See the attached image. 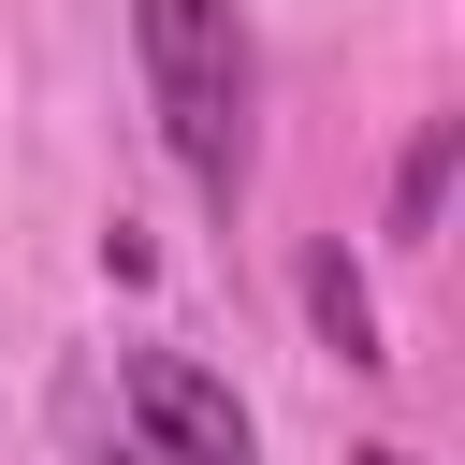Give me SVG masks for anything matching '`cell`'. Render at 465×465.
Returning a JSON list of instances; mask_svg holds the SVG:
<instances>
[{
  "label": "cell",
  "mask_w": 465,
  "mask_h": 465,
  "mask_svg": "<svg viewBox=\"0 0 465 465\" xmlns=\"http://www.w3.org/2000/svg\"><path fill=\"white\" fill-rule=\"evenodd\" d=\"M131 58H145V116H160L189 203L232 218L247 174H262V44H247V15L232 0H131Z\"/></svg>",
  "instance_id": "1"
},
{
  "label": "cell",
  "mask_w": 465,
  "mask_h": 465,
  "mask_svg": "<svg viewBox=\"0 0 465 465\" xmlns=\"http://www.w3.org/2000/svg\"><path fill=\"white\" fill-rule=\"evenodd\" d=\"M116 407H131V436H145L160 465H262L247 392H232L218 363H189V349H116Z\"/></svg>",
  "instance_id": "2"
},
{
  "label": "cell",
  "mask_w": 465,
  "mask_h": 465,
  "mask_svg": "<svg viewBox=\"0 0 465 465\" xmlns=\"http://www.w3.org/2000/svg\"><path fill=\"white\" fill-rule=\"evenodd\" d=\"M305 320H320V349H334L349 378H378V363H392V334H378V291L349 276V247H305Z\"/></svg>",
  "instance_id": "3"
},
{
  "label": "cell",
  "mask_w": 465,
  "mask_h": 465,
  "mask_svg": "<svg viewBox=\"0 0 465 465\" xmlns=\"http://www.w3.org/2000/svg\"><path fill=\"white\" fill-rule=\"evenodd\" d=\"M450 160H465V131H450V116H421V145H407V174H392V247H436V203H450Z\"/></svg>",
  "instance_id": "4"
},
{
  "label": "cell",
  "mask_w": 465,
  "mask_h": 465,
  "mask_svg": "<svg viewBox=\"0 0 465 465\" xmlns=\"http://www.w3.org/2000/svg\"><path fill=\"white\" fill-rule=\"evenodd\" d=\"M87 465H160V450L145 436H87Z\"/></svg>",
  "instance_id": "5"
},
{
  "label": "cell",
  "mask_w": 465,
  "mask_h": 465,
  "mask_svg": "<svg viewBox=\"0 0 465 465\" xmlns=\"http://www.w3.org/2000/svg\"><path fill=\"white\" fill-rule=\"evenodd\" d=\"M349 465H421V450H392V436H378V450H349Z\"/></svg>",
  "instance_id": "6"
}]
</instances>
